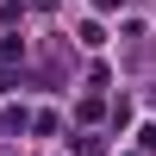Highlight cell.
Segmentation results:
<instances>
[{"label":"cell","mask_w":156,"mask_h":156,"mask_svg":"<svg viewBox=\"0 0 156 156\" xmlns=\"http://www.w3.org/2000/svg\"><path fill=\"white\" fill-rule=\"evenodd\" d=\"M94 6H100V12H112V6H125V0H94Z\"/></svg>","instance_id":"3957f363"},{"label":"cell","mask_w":156,"mask_h":156,"mask_svg":"<svg viewBox=\"0 0 156 156\" xmlns=\"http://www.w3.org/2000/svg\"><path fill=\"white\" fill-rule=\"evenodd\" d=\"M69 150H75V156H106V144H100V137H75Z\"/></svg>","instance_id":"7a4b0ae2"},{"label":"cell","mask_w":156,"mask_h":156,"mask_svg":"<svg viewBox=\"0 0 156 156\" xmlns=\"http://www.w3.org/2000/svg\"><path fill=\"white\" fill-rule=\"evenodd\" d=\"M25 125H31V112H25V106H6V112H0V131H6V137L25 131Z\"/></svg>","instance_id":"6da1fadb"}]
</instances>
